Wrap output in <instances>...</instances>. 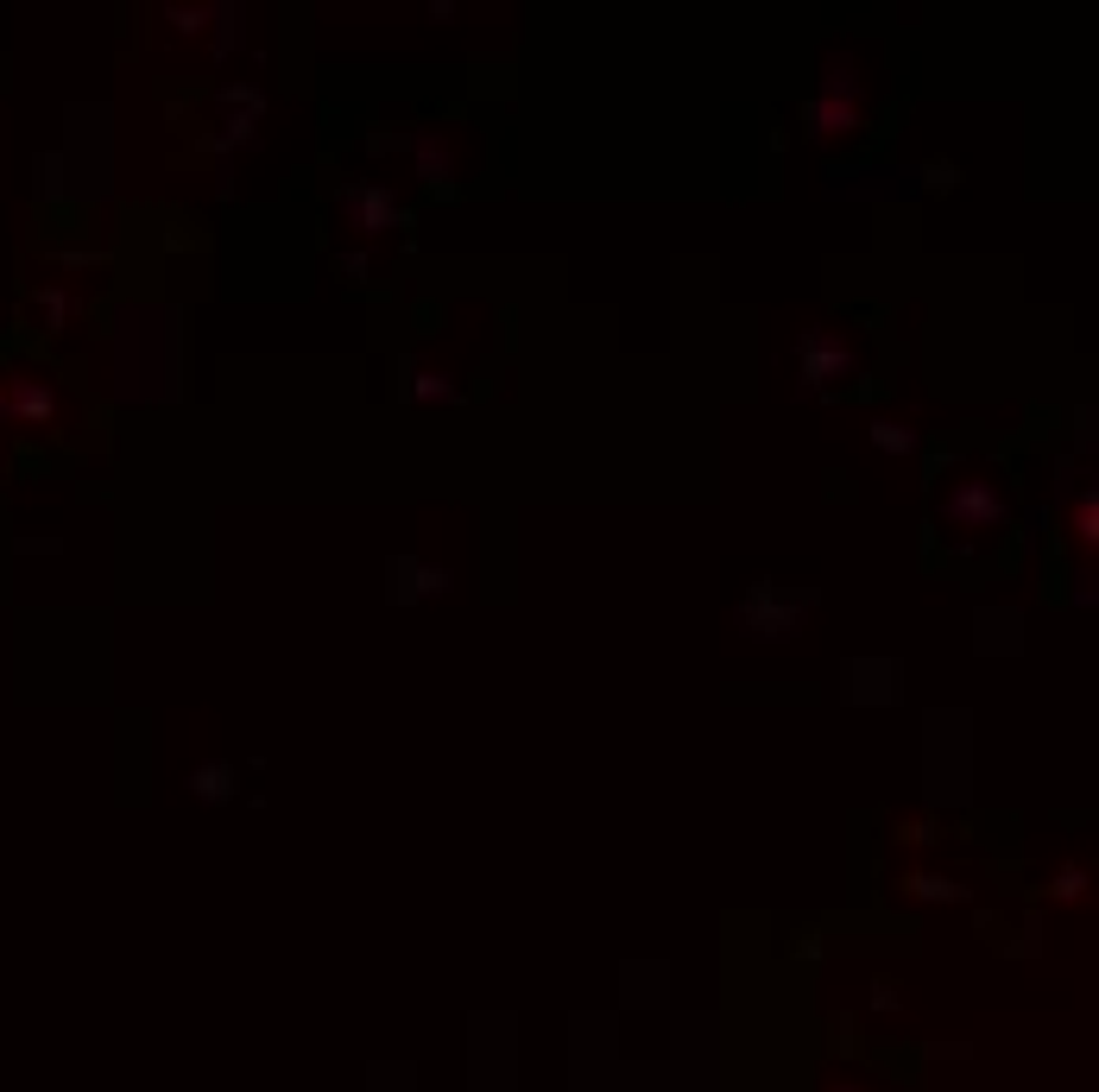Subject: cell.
Returning a JSON list of instances; mask_svg holds the SVG:
<instances>
[{
    "mask_svg": "<svg viewBox=\"0 0 1099 1092\" xmlns=\"http://www.w3.org/2000/svg\"><path fill=\"white\" fill-rule=\"evenodd\" d=\"M847 367H853L847 341H834V335H809V341H802V373H809L815 386H828V379H840Z\"/></svg>",
    "mask_w": 1099,
    "mask_h": 1092,
    "instance_id": "6da1fadb",
    "label": "cell"
},
{
    "mask_svg": "<svg viewBox=\"0 0 1099 1092\" xmlns=\"http://www.w3.org/2000/svg\"><path fill=\"white\" fill-rule=\"evenodd\" d=\"M809 120H815V133H840L853 120V82L847 76H828V89H821V101L809 108Z\"/></svg>",
    "mask_w": 1099,
    "mask_h": 1092,
    "instance_id": "7a4b0ae2",
    "label": "cell"
},
{
    "mask_svg": "<svg viewBox=\"0 0 1099 1092\" xmlns=\"http://www.w3.org/2000/svg\"><path fill=\"white\" fill-rule=\"evenodd\" d=\"M392 575H411V594H436V587H449V568H418V562H399Z\"/></svg>",
    "mask_w": 1099,
    "mask_h": 1092,
    "instance_id": "3957f363",
    "label": "cell"
},
{
    "mask_svg": "<svg viewBox=\"0 0 1099 1092\" xmlns=\"http://www.w3.org/2000/svg\"><path fill=\"white\" fill-rule=\"evenodd\" d=\"M348 209L360 221H386L392 215V196H380V189H360V196H348Z\"/></svg>",
    "mask_w": 1099,
    "mask_h": 1092,
    "instance_id": "277c9868",
    "label": "cell"
},
{
    "mask_svg": "<svg viewBox=\"0 0 1099 1092\" xmlns=\"http://www.w3.org/2000/svg\"><path fill=\"white\" fill-rule=\"evenodd\" d=\"M234 771H221V765H209V771H196V795H228L234 784H228Z\"/></svg>",
    "mask_w": 1099,
    "mask_h": 1092,
    "instance_id": "5b68a950",
    "label": "cell"
}]
</instances>
